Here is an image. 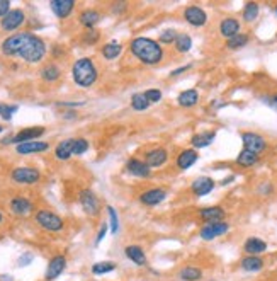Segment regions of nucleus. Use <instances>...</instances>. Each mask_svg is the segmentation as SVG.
I'll return each instance as SVG.
<instances>
[{"instance_id": "nucleus-27", "label": "nucleus", "mask_w": 277, "mask_h": 281, "mask_svg": "<svg viewBox=\"0 0 277 281\" xmlns=\"http://www.w3.org/2000/svg\"><path fill=\"white\" fill-rule=\"evenodd\" d=\"M177 102H179L180 107H194L199 102V92L196 89L182 90L179 97H177Z\"/></svg>"}, {"instance_id": "nucleus-35", "label": "nucleus", "mask_w": 277, "mask_h": 281, "mask_svg": "<svg viewBox=\"0 0 277 281\" xmlns=\"http://www.w3.org/2000/svg\"><path fill=\"white\" fill-rule=\"evenodd\" d=\"M174 46L179 53H187V51L192 48V38H190L189 34H177Z\"/></svg>"}, {"instance_id": "nucleus-6", "label": "nucleus", "mask_w": 277, "mask_h": 281, "mask_svg": "<svg viewBox=\"0 0 277 281\" xmlns=\"http://www.w3.org/2000/svg\"><path fill=\"white\" fill-rule=\"evenodd\" d=\"M241 142H243V149L250 150V152L260 155L267 150V140L262 135L255 131H243L241 133Z\"/></svg>"}, {"instance_id": "nucleus-32", "label": "nucleus", "mask_w": 277, "mask_h": 281, "mask_svg": "<svg viewBox=\"0 0 277 281\" xmlns=\"http://www.w3.org/2000/svg\"><path fill=\"white\" fill-rule=\"evenodd\" d=\"M121 53H123V46L116 41H111L102 46V56L106 60H116L118 56H121Z\"/></svg>"}, {"instance_id": "nucleus-29", "label": "nucleus", "mask_w": 277, "mask_h": 281, "mask_svg": "<svg viewBox=\"0 0 277 281\" xmlns=\"http://www.w3.org/2000/svg\"><path fill=\"white\" fill-rule=\"evenodd\" d=\"M11 208L16 215H28L33 210V203L28 198H14L11 201Z\"/></svg>"}, {"instance_id": "nucleus-30", "label": "nucleus", "mask_w": 277, "mask_h": 281, "mask_svg": "<svg viewBox=\"0 0 277 281\" xmlns=\"http://www.w3.org/2000/svg\"><path fill=\"white\" fill-rule=\"evenodd\" d=\"M73 142L75 140H63L56 145L55 149V155L60 159V161H67L73 155Z\"/></svg>"}, {"instance_id": "nucleus-12", "label": "nucleus", "mask_w": 277, "mask_h": 281, "mask_svg": "<svg viewBox=\"0 0 277 281\" xmlns=\"http://www.w3.org/2000/svg\"><path fill=\"white\" fill-rule=\"evenodd\" d=\"M214 179L213 177H197L196 181H194L192 184H190V191H192L194 196H197V198H202V196H206V194H209L211 191L214 189Z\"/></svg>"}, {"instance_id": "nucleus-51", "label": "nucleus", "mask_w": 277, "mask_h": 281, "mask_svg": "<svg viewBox=\"0 0 277 281\" xmlns=\"http://www.w3.org/2000/svg\"><path fill=\"white\" fill-rule=\"evenodd\" d=\"M0 279H2V281H12L11 276H0Z\"/></svg>"}, {"instance_id": "nucleus-39", "label": "nucleus", "mask_w": 277, "mask_h": 281, "mask_svg": "<svg viewBox=\"0 0 277 281\" xmlns=\"http://www.w3.org/2000/svg\"><path fill=\"white\" fill-rule=\"evenodd\" d=\"M175 40H177V33L174 29H165V31H162V34L158 36L160 45H172V43H175Z\"/></svg>"}, {"instance_id": "nucleus-13", "label": "nucleus", "mask_w": 277, "mask_h": 281, "mask_svg": "<svg viewBox=\"0 0 277 281\" xmlns=\"http://www.w3.org/2000/svg\"><path fill=\"white\" fill-rule=\"evenodd\" d=\"M65 267H67V257L62 256V254H58V256H55L50 262H48L45 278H46L48 281L56 279V278H58V276L65 271Z\"/></svg>"}, {"instance_id": "nucleus-24", "label": "nucleus", "mask_w": 277, "mask_h": 281, "mask_svg": "<svg viewBox=\"0 0 277 281\" xmlns=\"http://www.w3.org/2000/svg\"><path fill=\"white\" fill-rule=\"evenodd\" d=\"M124 256H126L128 261H131L133 264H136V266L146 264V252L140 245H128V247L124 249Z\"/></svg>"}, {"instance_id": "nucleus-20", "label": "nucleus", "mask_w": 277, "mask_h": 281, "mask_svg": "<svg viewBox=\"0 0 277 281\" xmlns=\"http://www.w3.org/2000/svg\"><path fill=\"white\" fill-rule=\"evenodd\" d=\"M240 267L245 273H258L265 267V259L260 256H245L241 257Z\"/></svg>"}, {"instance_id": "nucleus-49", "label": "nucleus", "mask_w": 277, "mask_h": 281, "mask_svg": "<svg viewBox=\"0 0 277 281\" xmlns=\"http://www.w3.org/2000/svg\"><path fill=\"white\" fill-rule=\"evenodd\" d=\"M106 233H107V225L104 223L102 227H101V230H99V233H97V239H95V244H101V240L104 239V237H106Z\"/></svg>"}, {"instance_id": "nucleus-10", "label": "nucleus", "mask_w": 277, "mask_h": 281, "mask_svg": "<svg viewBox=\"0 0 277 281\" xmlns=\"http://www.w3.org/2000/svg\"><path fill=\"white\" fill-rule=\"evenodd\" d=\"M126 171L131 176L140 177V179H148V177H151V169L148 167V164H146L145 161H141V159H136V157L128 159Z\"/></svg>"}, {"instance_id": "nucleus-50", "label": "nucleus", "mask_w": 277, "mask_h": 281, "mask_svg": "<svg viewBox=\"0 0 277 281\" xmlns=\"http://www.w3.org/2000/svg\"><path fill=\"white\" fill-rule=\"evenodd\" d=\"M97 38H99V34L94 31V29H90V33L85 36V40H87V43H95L97 41Z\"/></svg>"}, {"instance_id": "nucleus-18", "label": "nucleus", "mask_w": 277, "mask_h": 281, "mask_svg": "<svg viewBox=\"0 0 277 281\" xmlns=\"http://www.w3.org/2000/svg\"><path fill=\"white\" fill-rule=\"evenodd\" d=\"M43 133H45V128L43 126L24 128V129H21L17 135L12 136V144L19 145V144H26V142H36V138H40Z\"/></svg>"}, {"instance_id": "nucleus-1", "label": "nucleus", "mask_w": 277, "mask_h": 281, "mask_svg": "<svg viewBox=\"0 0 277 281\" xmlns=\"http://www.w3.org/2000/svg\"><path fill=\"white\" fill-rule=\"evenodd\" d=\"M2 53L6 56L23 58L28 63H38L45 58L46 45L33 33H16L2 43Z\"/></svg>"}, {"instance_id": "nucleus-33", "label": "nucleus", "mask_w": 277, "mask_h": 281, "mask_svg": "<svg viewBox=\"0 0 277 281\" xmlns=\"http://www.w3.org/2000/svg\"><path fill=\"white\" fill-rule=\"evenodd\" d=\"M99 21H101V16H99L97 11H84L80 14V23L87 29H92Z\"/></svg>"}, {"instance_id": "nucleus-42", "label": "nucleus", "mask_w": 277, "mask_h": 281, "mask_svg": "<svg viewBox=\"0 0 277 281\" xmlns=\"http://www.w3.org/2000/svg\"><path fill=\"white\" fill-rule=\"evenodd\" d=\"M89 150V142L85 140V138H77L75 142H73V154L75 155H82L85 154Z\"/></svg>"}, {"instance_id": "nucleus-45", "label": "nucleus", "mask_w": 277, "mask_h": 281, "mask_svg": "<svg viewBox=\"0 0 277 281\" xmlns=\"http://www.w3.org/2000/svg\"><path fill=\"white\" fill-rule=\"evenodd\" d=\"M33 259H34V257H33L31 252H24L23 256L19 257L17 264H19V266H28V264H31V262H33Z\"/></svg>"}, {"instance_id": "nucleus-4", "label": "nucleus", "mask_w": 277, "mask_h": 281, "mask_svg": "<svg viewBox=\"0 0 277 281\" xmlns=\"http://www.w3.org/2000/svg\"><path fill=\"white\" fill-rule=\"evenodd\" d=\"M36 222L40 227H43L48 232H60L63 230V220L58 217L56 213L50 210H40L36 213Z\"/></svg>"}, {"instance_id": "nucleus-43", "label": "nucleus", "mask_w": 277, "mask_h": 281, "mask_svg": "<svg viewBox=\"0 0 277 281\" xmlns=\"http://www.w3.org/2000/svg\"><path fill=\"white\" fill-rule=\"evenodd\" d=\"M17 109H19L17 106L0 104V116H2V119L11 121V119H12V114H14V112H17Z\"/></svg>"}, {"instance_id": "nucleus-17", "label": "nucleus", "mask_w": 277, "mask_h": 281, "mask_svg": "<svg viewBox=\"0 0 277 281\" xmlns=\"http://www.w3.org/2000/svg\"><path fill=\"white\" fill-rule=\"evenodd\" d=\"M168 161V154L165 149H153L150 150V152H146L145 155V162L148 164L150 169H158V167H163Z\"/></svg>"}, {"instance_id": "nucleus-15", "label": "nucleus", "mask_w": 277, "mask_h": 281, "mask_svg": "<svg viewBox=\"0 0 277 281\" xmlns=\"http://www.w3.org/2000/svg\"><path fill=\"white\" fill-rule=\"evenodd\" d=\"M80 203H82V208L87 215H97L99 208H101V203H99L97 196L90 191V189H84L80 193Z\"/></svg>"}, {"instance_id": "nucleus-16", "label": "nucleus", "mask_w": 277, "mask_h": 281, "mask_svg": "<svg viewBox=\"0 0 277 281\" xmlns=\"http://www.w3.org/2000/svg\"><path fill=\"white\" fill-rule=\"evenodd\" d=\"M267 249H269V244L260 237H248L243 242V250L246 252V256H260Z\"/></svg>"}, {"instance_id": "nucleus-44", "label": "nucleus", "mask_w": 277, "mask_h": 281, "mask_svg": "<svg viewBox=\"0 0 277 281\" xmlns=\"http://www.w3.org/2000/svg\"><path fill=\"white\" fill-rule=\"evenodd\" d=\"M257 193L260 194V196H270L272 193H274V184L269 183V181H263L257 186Z\"/></svg>"}, {"instance_id": "nucleus-36", "label": "nucleus", "mask_w": 277, "mask_h": 281, "mask_svg": "<svg viewBox=\"0 0 277 281\" xmlns=\"http://www.w3.org/2000/svg\"><path fill=\"white\" fill-rule=\"evenodd\" d=\"M131 107L135 111H146L150 107V102L148 99L145 97V94L143 92H136L131 96Z\"/></svg>"}, {"instance_id": "nucleus-14", "label": "nucleus", "mask_w": 277, "mask_h": 281, "mask_svg": "<svg viewBox=\"0 0 277 281\" xmlns=\"http://www.w3.org/2000/svg\"><path fill=\"white\" fill-rule=\"evenodd\" d=\"M199 218L206 223H214V222H224L226 211L221 206H206V208L199 210Z\"/></svg>"}, {"instance_id": "nucleus-2", "label": "nucleus", "mask_w": 277, "mask_h": 281, "mask_svg": "<svg viewBox=\"0 0 277 281\" xmlns=\"http://www.w3.org/2000/svg\"><path fill=\"white\" fill-rule=\"evenodd\" d=\"M129 50H131L133 56L143 65H158L163 62V56H165L163 46L158 41L145 36L135 38L129 45Z\"/></svg>"}, {"instance_id": "nucleus-25", "label": "nucleus", "mask_w": 277, "mask_h": 281, "mask_svg": "<svg viewBox=\"0 0 277 281\" xmlns=\"http://www.w3.org/2000/svg\"><path fill=\"white\" fill-rule=\"evenodd\" d=\"M258 161H260V155H257V154H253V152H250V150H241L240 154L236 155V166H240V167H243V169H250V167H253V166H257Z\"/></svg>"}, {"instance_id": "nucleus-28", "label": "nucleus", "mask_w": 277, "mask_h": 281, "mask_svg": "<svg viewBox=\"0 0 277 281\" xmlns=\"http://www.w3.org/2000/svg\"><path fill=\"white\" fill-rule=\"evenodd\" d=\"M204 273L197 266H185L179 271V278L182 281H201Z\"/></svg>"}, {"instance_id": "nucleus-8", "label": "nucleus", "mask_w": 277, "mask_h": 281, "mask_svg": "<svg viewBox=\"0 0 277 281\" xmlns=\"http://www.w3.org/2000/svg\"><path fill=\"white\" fill-rule=\"evenodd\" d=\"M184 19L192 28H202L207 23V14L199 6H189L187 9H184Z\"/></svg>"}, {"instance_id": "nucleus-31", "label": "nucleus", "mask_w": 277, "mask_h": 281, "mask_svg": "<svg viewBox=\"0 0 277 281\" xmlns=\"http://www.w3.org/2000/svg\"><path fill=\"white\" fill-rule=\"evenodd\" d=\"M258 14H260V6L257 2H246L243 11H241V17H243L245 23H253L257 21Z\"/></svg>"}, {"instance_id": "nucleus-46", "label": "nucleus", "mask_w": 277, "mask_h": 281, "mask_svg": "<svg viewBox=\"0 0 277 281\" xmlns=\"http://www.w3.org/2000/svg\"><path fill=\"white\" fill-rule=\"evenodd\" d=\"M11 12V2L9 0H0V17H6Z\"/></svg>"}, {"instance_id": "nucleus-22", "label": "nucleus", "mask_w": 277, "mask_h": 281, "mask_svg": "<svg viewBox=\"0 0 277 281\" xmlns=\"http://www.w3.org/2000/svg\"><path fill=\"white\" fill-rule=\"evenodd\" d=\"M50 7L56 17L67 19L73 12V9H75V2L73 0H53V2H50Z\"/></svg>"}, {"instance_id": "nucleus-38", "label": "nucleus", "mask_w": 277, "mask_h": 281, "mask_svg": "<svg viewBox=\"0 0 277 281\" xmlns=\"http://www.w3.org/2000/svg\"><path fill=\"white\" fill-rule=\"evenodd\" d=\"M41 77H43V80H46V82L58 80L60 79V68L56 67V65H48V67L43 68Z\"/></svg>"}, {"instance_id": "nucleus-26", "label": "nucleus", "mask_w": 277, "mask_h": 281, "mask_svg": "<svg viewBox=\"0 0 277 281\" xmlns=\"http://www.w3.org/2000/svg\"><path fill=\"white\" fill-rule=\"evenodd\" d=\"M216 138V131H202V133H196L192 138H190V145L196 149H204V147H209L214 142Z\"/></svg>"}, {"instance_id": "nucleus-47", "label": "nucleus", "mask_w": 277, "mask_h": 281, "mask_svg": "<svg viewBox=\"0 0 277 281\" xmlns=\"http://www.w3.org/2000/svg\"><path fill=\"white\" fill-rule=\"evenodd\" d=\"M190 68H192V63H187V65H184V67H180V68H175V70H172L170 77H177V75H180V73L190 70Z\"/></svg>"}, {"instance_id": "nucleus-34", "label": "nucleus", "mask_w": 277, "mask_h": 281, "mask_svg": "<svg viewBox=\"0 0 277 281\" xmlns=\"http://www.w3.org/2000/svg\"><path fill=\"white\" fill-rule=\"evenodd\" d=\"M248 41H250L248 34L240 33V34H236V36L230 38V40H226V48L228 50H240V48H243L245 45H248Z\"/></svg>"}, {"instance_id": "nucleus-53", "label": "nucleus", "mask_w": 277, "mask_h": 281, "mask_svg": "<svg viewBox=\"0 0 277 281\" xmlns=\"http://www.w3.org/2000/svg\"><path fill=\"white\" fill-rule=\"evenodd\" d=\"M274 12H275V16H277V6L274 7Z\"/></svg>"}, {"instance_id": "nucleus-7", "label": "nucleus", "mask_w": 277, "mask_h": 281, "mask_svg": "<svg viewBox=\"0 0 277 281\" xmlns=\"http://www.w3.org/2000/svg\"><path fill=\"white\" fill-rule=\"evenodd\" d=\"M11 177L17 184H34L41 179V174L33 167H17L11 172Z\"/></svg>"}, {"instance_id": "nucleus-9", "label": "nucleus", "mask_w": 277, "mask_h": 281, "mask_svg": "<svg viewBox=\"0 0 277 281\" xmlns=\"http://www.w3.org/2000/svg\"><path fill=\"white\" fill-rule=\"evenodd\" d=\"M167 198V189L163 188H151L140 194V203L145 206H157L163 203Z\"/></svg>"}, {"instance_id": "nucleus-48", "label": "nucleus", "mask_w": 277, "mask_h": 281, "mask_svg": "<svg viewBox=\"0 0 277 281\" xmlns=\"http://www.w3.org/2000/svg\"><path fill=\"white\" fill-rule=\"evenodd\" d=\"M262 101L265 102V104H269L272 109L277 111V94H275V96H270V97H263Z\"/></svg>"}, {"instance_id": "nucleus-41", "label": "nucleus", "mask_w": 277, "mask_h": 281, "mask_svg": "<svg viewBox=\"0 0 277 281\" xmlns=\"http://www.w3.org/2000/svg\"><path fill=\"white\" fill-rule=\"evenodd\" d=\"M143 94H145V97L148 99L150 104L160 102V101H162V97H163V92L160 89H148V90H145Z\"/></svg>"}, {"instance_id": "nucleus-11", "label": "nucleus", "mask_w": 277, "mask_h": 281, "mask_svg": "<svg viewBox=\"0 0 277 281\" xmlns=\"http://www.w3.org/2000/svg\"><path fill=\"white\" fill-rule=\"evenodd\" d=\"M24 19H26L24 11L14 9V11H11L6 17H4L0 26H2L4 31H16V29H19V26H23Z\"/></svg>"}, {"instance_id": "nucleus-40", "label": "nucleus", "mask_w": 277, "mask_h": 281, "mask_svg": "<svg viewBox=\"0 0 277 281\" xmlns=\"http://www.w3.org/2000/svg\"><path fill=\"white\" fill-rule=\"evenodd\" d=\"M107 213H109L111 232L112 233H118L119 232V217H118V211L112 208V206H107Z\"/></svg>"}, {"instance_id": "nucleus-52", "label": "nucleus", "mask_w": 277, "mask_h": 281, "mask_svg": "<svg viewBox=\"0 0 277 281\" xmlns=\"http://www.w3.org/2000/svg\"><path fill=\"white\" fill-rule=\"evenodd\" d=\"M2 220H4V215H2V213H0V222H2Z\"/></svg>"}, {"instance_id": "nucleus-23", "label": "nucleus", "mask_w": 277, "mask_h": 281, "mask_svg": "<svg viewBox=\"0 0 277 281\" xmlns=\"http://www.w3.org/2000/svg\"><path fill=\"white\" fill-rule=\"evenodd\" d=\"M50 149V145L46 142H26V144L16 145V152L21 155H29V154H41L46 152Z\"/></svg>"}, {"instance_id": "nucleus-3", "label": "nucleus", "mask_w": 277, "mask_h": 281, "mask_svg": "<svg viewBox=\"0 0 277 281\" xmlns=\"http://www.w3.org/2000/svg\"><path fill=\"white\" fill-rule=\"evenodd\" d=\"M72 75H73V82H75L79 87H90V85L95 84L99 73H97V68H95L92 60L80 58L73 63Z\"/></svg>"}, {"instance_id": "nucleus-21", "label": "nucleus", "mask_w": 277, "mask_h": 281, "mask_svg": "<svg viewBox=\"0 0 277 281\" xmlns=\"http://www.w3.org/2000/svg\"><path fill=\"white\" fill-rule=\"evenodd\" d=\"M240 21L235 19V17H224V19L219 23V33H221L223 38L230 40V38L240 34Z\"/></svg>"}, {"instance_id": "nucleus-54", "label": "nucleus", "mask_w": 277, "mask_h": 281, "mask_svg": "<svg viewBox=\"0 0 277 281\" xmlns=\"http://www.w3.org/2000/svg\"><path fill=\"white\" fill-rule=\"evenodd\" d=\"M0 133H2V126H0Z\"/></svg>"}, {"instance_id": "nucleus-37", "label": "nucleus", "mask_w": 277, "mask_h": 281, "mask_svg": "<svg viewBox=\"0 0 277 281\" xmlns=\"http://www.w3.org/2000/svg\"><path fill=\"white\" fill-rule=\"evenodd\" d=\"M114 269H116V262H112V261H101V262H95L92 266L94 274H107Z\"/></svg>"}, {"instance_id": "nucleus-19", "label": "nucleus", "mask_w": 277, "mask_h": 281, "mask_svg": "<svg viewBox=\"0 0 277 281\" xmlns=\"http://www.w3.org/2000/svg\"><path fill=\"white\" fill-rule=\"evenodd\" d=\"M199 161V154H197V150H194V149H185L182 150L179 155H177V159H175V164H177V167L180 169V171H187V169H190Z\"/></svg>"}, {"instance_id": "nucleus-5", "label": "nucleus", "mask_w": 277, "mask_h": 281, "mask_svg": "<svg viewBox=\"0 0 277 281\" xmlns=\"http://www.w3.org/2000/svg\"><path fill=\"white\" fill-rule=\"evenodd\" d=\"M230 232V223L228 222H214V223H204L199 228V237L202 240H214L218 237H223L224 233Z\"/></svg>"}]
</instances>
